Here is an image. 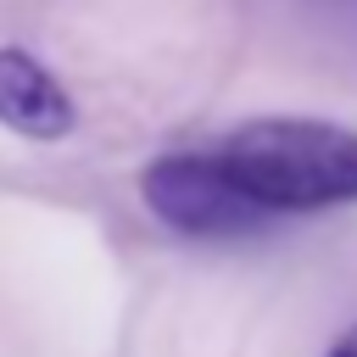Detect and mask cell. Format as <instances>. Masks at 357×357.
<instances>
[{
	"mask_svg": "<svg viewBox=\"0 0 357 357\" xmlns=\"http://www.w3.org/2000/svg\"><path fill=\"white\" fill-rule=\"evenodd\" d=\"M218 156L268 218L357 201V128L340 123L262 117L234 128L218 145Z\"/></svg>",
	"mask_w": 357,
	"mask_h": 357,
	"instance_id": "1",
	"label": "cell"
},
{
	"mask_svg": "<svg viewBox=\"0 0 357 357\" xmlns=\"http://www.w3.org/2000/svg\"><path fill=\"white\" fill-rule=\"evenodd\" d=\"M139 190H145V206L167 229L195 234V240H240V234H257L273 223L234 184V173L223 167L218 151H173V156L151 162Z\"/></svg>",
	"mask_w": 357,
	"mask_h": 357,
	"instance_id": "2",
	"label": "cell"
},
{
	"mask_svg": "<svg viewBox=\"0 0 357 357\" xmlns=\"http://www.w3.org/2000/svg\"><path fill=\"white\" fill-rule=\"evenodd\" d=\"M0 123L22 139H61L73 128L67 89L50 78L45 61L17 45H0Z\"/></svg>",
	"mask_w": 357,
	"mask_h": 357,
	"instance_id": "3",
	"label": "cell"
},
{
	"mask_svg": "<svg viewBox=\"0 0 357 357\" xmlns=\"http://www.w3.org/2000/svg\"><path fill=\"white\" fill-rule=\"evenodd\" d=\"M329 357H357V324H351V329L335 340V351H329Z\"/></svg>",
	"mask_w": 357,
	"mask_h": 357,
	"instance_id": "4",
	"label": "cell"
},
{
	"mask_svg": "<svg viewBox=\"0 0 357 357\" xmlns=\"http://www.w3.org/2000/svg\"><path fill=\"white\" fill-rule=\"evenodd\" d=\"M329 11H335V17H346V22L357 28V0H329Z\"/></svg>",
	"mask_w": 357,
	"mask_h": 357,
	"instance_id": "5",
	"label": "cell"
}]
</instances>
